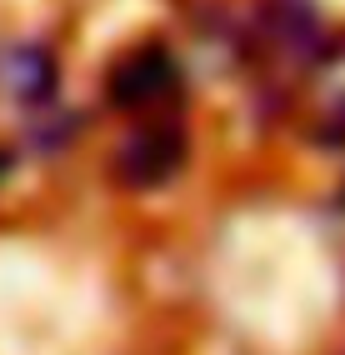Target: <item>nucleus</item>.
<instances>
[{
	"label": "nucleus",
	"instance_id": "nucleus-3",
	"mask_svg": "<svg viewBox=\"0 0 345 355\" xmlns=\"http://www.w3.org/2000/svg\"><path fill=\"white\" fill-rule=\"evenodd\" d=\"M306 110L320 130L345 135V45H330L306 80Z\"/></svg>",
	"mask_w": 345,
	"mask_h": 355
},
{
	"label": "nucleus",
	"instance_id": "nucleus-2",
	"mask_svg": "<svg viewBox=\"0 0 345 355\" xmlns=\"http://www.w3.org/2000/svg\"><path fill=\"white\" fill-rule=\"evenodd\" d=\"M170 90H175V60L160 45H141L110 76V101L125 105V110H155Z\"/></svg>",
	"mask_w": 345,
	"mask_h": 355
},
{
	"label": "nucleus",
	"instance_id": "nucleus-1",
	"mask_svg": "<svg viewBox=\"0 0 345 355\" xmlns=\"http://www.w3.org/2000/svg\"><path fill=\"white\" fill-rule=\"evenodd\" d=\"M186 160V135H180L175 121H145L135 125L130 140L121 146V160H115V175L135 191H150V185L170 180Z\"/></svg>",
	"mask_w": 345,
	"mask_h": 355
},
{
	"label": "nucleus",
	"instance_id": "nucleus-4",
	"mask_svg": "<svg viewBox=\"0 0 345 355\" xmlns=\"http://www.w3.org/2000/svg\"><path fill=\"white\" fill-rule=\"evenodd\" d=\"M51 55L45 51H35V45H26V51H15L10 60H6V90L10 96H26V101H35V96H45L51 90Z\"/></svg>",
	"mask_w": 345,
	"mask_h": 355
}]
</instances>
